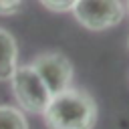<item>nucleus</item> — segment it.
<instances>
[{
	"label": "nucleus",
	"mask_w": 129,
	"mask_h": 129,
	"mask_svg": "<svg viewBox=\"0 0 129 129\" xmlns=\"http://www.w3.org/2000/svg\"><path fill=\"white\" fill-rule=\"evenodd\" d=\"M42 115L48 129H93L97 103L87 91L69 87L50 99Z\"/></svg>",
	"instance_id": "obj_1"
},
{
	"label": "nucleus",
	"mask_w": 129,
	"mask_h": 129,
	"mask_svg": "<svg viewBox=\"0 0 129 129\" xmlns=\"http://www.w3.org/2000/svg\"><path fill=\"white\" fill-rule=\"evenodd\" d=\"M10 85H12V93L18 101V105L24 111L44 113L46 105L52 99L46 85L42 83V79L36 75V71L30 64L16 67L14 75L10 77Z\"/></svg>",
	"instance_id": "obj_2"
},
{
	"label": "nucleus",
	"mask_w": 129,
	"mask_h": 129,
	"mask_svg": "<svg viewBox=\"0 0 129 129\" xmlns=\"http://www.w3.org/2000/svg\"><path fill=\"white\" fill-rule=\"evenodd\" d=\"M71 12L77 22L89 30H107L125 18V6L121 0H77Z\"/></svg>",
	"instance_id": "obj_3"
},
{
	"label": "nucleus",
	"mask_w": 129,
	"mask_h": 129,
	"mask_svg": "<svg viewBox=\"0 0 129 129\" xmlns=\"http://www.w3.org/2000/svg\"><path fill=\"white\" fill-rule=\"evenodd\" d=\"M30 67L42 79L52 97L67 91L73 83V64L60 52H42L32 60Z\"/></svg>",
	"instance_id": "obj_4"
},
{
	"label": "nucleus",
	"mask_w": 129,
	"mask_h": 129,
	"mask_svg": "<svg viewBox=\"0 0 129 129\" xmlns=\"http://www.w3.org/2000/svg\"><path fill=\"white\" fill-rule=\"evenodd\" d=\"M18 67V46L14 36L0 28V81H10Z\"/></svg>",
	"instance_id": "obj_5"
},
{
	"label": "nucleus",
	"mask_w": 129,
	"mask_h": 129,
	"mask_svg": "<svg viewBox=\"0 0 129 129\" xmlns=\"http://www.w3.org/2000/svg\"><path fill=\"white\" fill-rule=\"evenodd\" d=\"M0 129H28V121L20 109L0 105Z\"/></svg>",
	"instance_id": "obj_6"
},
{
	"label": "nucleus",
	"mask_w": 129,
	"mask_h": 129,
	"mask_svg": "<svg viewBox=\"0 0 129 129\" xmlns=\"http://www.w3.org/2000/svg\"><path fill=\"white\" fill-rule=\"evenodd\" d=\"M40 4L44 8H48L50 12H71L77 4V0H40Z\"/></svg>",
	"instance_id": "obj_7"
},
{
	"label": "nucleus",
	"mask_w": 129,
	"mask_h": 129,
	"mask_svg": "<svg viewBox=\"0 0 129 129\" xmlns=\"http://www.w3.org/2000/svg\"><path fill=\"white\" fill-rule=\"evenodd\" d=\"M22 0H0V16H12L20 12Z\"/></svg>",
	"instance_id": "obj_8"
},
{
	"label": "nucleus",
	"mask_w": 129,
	"mask_h": 129,
	"mask_svg": "<svg viewBox=\"0 0 129 129\" xmlns=\"http://www.w3.org/2000/svg\"><path fill=\"white\" fill-rule=\"evenodd\" d=\"M125 12H129V0H127V10H125Z\"/></svg>",
	"instance_id": "obj_9"
},
{
	"label": "nucleus",
	"mask_w": 129,
	"mask_h": 129,
	"mask_svg": "<svg viewBox=\"0 0 129 129\" xmlns=\"http://www.w3.org/2000/svg\"><path fill=\"white\" fill-rule=\"evenodd\" d=\"M127 44H129V40H127Z\"/></svg>",
	"instance_id": "obj_10"
}]
</instances>
